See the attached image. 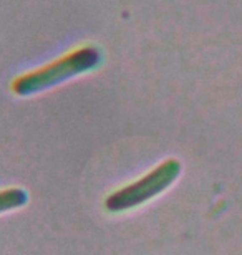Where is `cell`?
I'll use <instances>...</instances> for the list:
<instances>
[{"mask_svg":"<svg viewBox=\"0 0 242 255\" xmlns=\"http://www.w3.org/2000/svg\"><path fill=\"white\" fill-rule=\"evenodd\" d=\"M27 192L23 189H18V187H10V189L0 191V214L22 207L27 204Z\"/></svg>","mask_w":242,"mask_h":255,"instance_id":"3957f363","label":"cell"},{"mask_svg":"<svg viewBox=\"0 0 242 255\" xmlns=\"http://www.w3.org/2000/svg\"><path fill=\"white\" fill-rule=\"evenodd\" d=\"M179 172H181L179 161L166 159L153 171H149L146 176H143L141 179L110 194L105 207L110 212H123L141 206V204L151 201L153 197L159 196L163 191H166L176 181Z\"/></svg>","mask_w":242,"mask_h":255,"instance_id":"7a4b0ae2","label":"cell"},{"mask_svg":"<svg viewBox=\"0 0 242 255\" xmlns=\"http://www.w3.org/2000/svg\"><path fill=\"white\" fill-rule=\"evenodd\" d=\"M103 62V53L100 48L93 45L75 48L71 52L61 55L60 58L53 60L47 65L32 70L28 73L17 76L12 83V91L20 96H28L45 91L48 88L71 80L86 71H93Z\"/></svg>","mask_w":242,"mask_h":255,"instance_id":"6da1fadb","label":"cell"}]
</instances>
